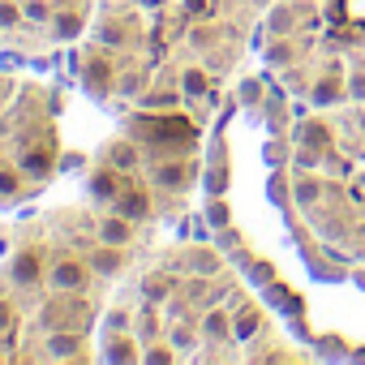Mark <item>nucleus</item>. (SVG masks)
<instances>
[{"label":"nucleus","instance_id":"20e7f679","mask_svg":"<svg viewBox=\"0 0 365 365\" xmlns=\"http://www.w3.org/2000/svg\"><path fill=\"white\" fill-rule=\"evenodd\" d=\"M69 163V95L61 82L0 61V215L35 207Z\"/></svg>","mask_w":365,"mask_h":365},{"label":"nucleus","instance_id":"39448f33","mask_svg":"<svg viewBox=\"0 0 365 365\" xmlns=\"http://www.w3.org/2000/svg\"><path fill=\"white\" fill-rule=\"evenodd\" d=\"M95 0H0V61L43 65L86 35Z\"/></svg>","mask_w":365,"mask_h":365},{"label":"nucleus","instance_id":"f03ea898","mask_svg":"<svg viewBox=\"0 0 365 365\" xmlns=\"http://www.w3.org/2000/svg\"><path fill=\"white\" fill-rule=\"evenodd\" d=\"M271 318L211 241H155L116 288L103 361H245L279 356Z\"/></svg>","mask_w":365,"mask_h":365},{"label":"nucleus","instance_id":"7ed1b4c3","mask_svg":"<svg viewBox=\"0 0 365 365\" xmlns=\"http://www.w3.org/2000/svg\"><path fill=\"white\" fill-rule=\"evenodd\" d=\"M202 125L194 112H125L86 159V198L155 228L185 215L198 185Z\"/></svg>","mask_w":365,"mask_h":365},{"label":"nucleus","instance_id":"423d86ee","mask_svg":"<svg viewBox=\"0 0 365 365\" xmlns=\"http://www.w3.org/2000/svg\"><path fill=\"white\" fill-rule=\"evenodd\" d=\"M14 220H18V215H0V250H5V241H9V232H14Z\"/></svg>","mask_w":365,"mask_h":365},{"label":"nucleus","instance_id":"f257e3e1","mask_svg":"<svg viewBox=\"0 0 365 365\" xmlns=\"http://www.w3.org/2000/svg\"><path fill=\"white\" fill-rule=\"evenodd\" d=\"M155 241V224L95 198L18 215L0 250V365L95 361L103 314Z\"/></svg>","mask_w":365,"mask_h":365}]
</instances>
